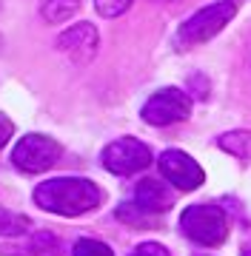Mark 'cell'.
Masks as SVG:
<instances>
[{"mask_svg":"<svg viewBox=\"0 0 251 256\" xmlns=\"http://www.w3.org/2000/svg\"><path fill=\"white\" fill-rule=\"evenodd\" d=\"M75 256H114L112 248L100 239H77L75 242Z\"/></svg>","mask_w":251,"mask_h":256,"instance_id":"obj_12","label":"cell"},{"mask_svg":"<svg viewBox=\"0 0 251 256\" xmlns=\"http://www.w3.org/2000/svg\"><path fill=\"white\" fill-rule=\"evenodd\" d=\"M234 14H237V3H234V0H220V3H211V6H205V9L194 12L183 26L177 28L174 46L180 48V52L203 46L205 40H211L214 34H220V32L231 23Z\"/></svg>","mask_w":251,"mask_h":256,"instance_id":"obj_2","label":"cell"},{"mask_svg":"<svg viewBox=\"0 0 251 256\" xmlns=\"http://www.w3.org/2000/svg\"><path fill=\"white\" fill-rule=\"evenodd\" d=\"M242 256H251V248H245V250H242Z\"/></svg>","mask_w":251,"mask_h":256,"instance_id":"obj_17","label":"cell"},{"mask_svg":"<svg viewBox=\"0 0 251 256\" xmlns=\"http://www.w3.org/2000/svg\"><path fill=\"white\" fill-rule=\"evenodd\" d=\"M180 228L188 239H194L197 245H220L228 234V220H225V210L220 205L211 202H200L191 208L183 210L180 216Z\"/></svg>","mask_w":251,"mask_h":256,"instance_id":"obj_3","label":"cell"},{"mask_svg":"<svg viewBox=\"0 0 251 256\" xmlns=\"http://www.w3.org/2000/svg\"><path fill=\"white\" fill-rule=\"evenodd\" d=\"M80 9V0H46L43 3V18L49 23H63Z\"/></svg>","mask_w":251,"mask_h":256,"instance_id":"obj_10","label":"cell"},{"mask_svg":"<svg viewBox=\"0 0 251 256\" xmlns=\"http://www.w3.org/2000/svg\"><path fill=\"white\" fill-rule=\"evenodd\" d=\"M191 114V100L180 88H163L143 106V120L149 126H171Z\"/></svg>","mask_w":251,"mask_h":256,"instance_id":"obj_6","label":"cell"},{"mask_svg":"<svg viewBox=\"0 0 251 256\" xmlns=\"http://www.w3.org/2000/svg\"><path fill=\"white\" fill-rule=\"evenodd\" d=\"M23 228H26V220L23 216H15L9 210H0V234L12 236V234H23Z\"/></svg>","mask_w":251,"mask_h":256,"instance_id":"obj_13","label":"cell"},{"mask_svg":"<svg viewBox=\"0 0 251 256\" xmlns=\"http://www.w3.org/2000/svg\"><path fill=\"white\" fill-rule=\"evenodd\" d=\"M57 156H60V146L52 137L26 134L12 151V162L26 174H40V171H49L57 162Z\"/></svg>","mask_w":251,"mask_h":256,"instance_id":"obj_5","label":"cell"},{"mask_svg":"<svg viewBox=\"0 0 251 256\" xmlns=\"http://www.w3.org/2000/svg\"><path fill=\"white\" fill-rule=\"evenodd\" d=\"M103 200L100 188L92 180H80V176H57L46 180L35 188V202L49 214H60V216H80L97 208Z\"/></svg>","mask_w":251,"mask_h":256,"instance_id":"obj_1","label":"cell"},{"mask_svg":"<svg viewBox=\"0 0 251 256\" xmlns=\"http://www.w3.org/2000/svg\"><path fill=\"white\" fill-rule=\"evenodd\" d=\"M220 148H225L228 154L234 156H251V134L248 131H231V134H223L220 137Z\"/></svg>","mask_w":251,"mask_h":256,"instance_id":"obj_11","label":"cell"},{"mask_svg":"<svg viewBox=\"0 0 251 256\" xmlns=\"http://www.w3.org/2000/svg\"><path fill=\"white\" fill-rule=\"evenodd\" d=\"M134 205L146 214H163L171 208V191L157 180H143L134 191Z\"/></svg>","mask_w":251,"mask_h":256,"instance_id":"obj_9","label":"cell"},{"mask_svg":"<svg viewBox=\"0 0 251 256\" xmlns=\"http://www.w3.org/2000/svg\"><path fill=\"white\" fill-rule=\"evenodd\" d=\"M157 162H160V174L166 176L174 188H180V191H194V188H200L203 180H205L200 162L191 160V156H188L186 151H180V148L163 151Z\"/></svg>","mask_w":251,"mask_h":256,"instance_id":"obj_7","label":"cell"},{"mask_svg":"<svg viewBox=\"0 0 251 256\" xmlns=\"http://www.w3.org/2000/svg\"><path fill=\"white\" fill-rule=\"evenodd\" d=\"M94 6H97L103 18H117L131 6V0H94Z\"/></svg>","mask_w":251,"mask_h":256,"instance_id":"obj_14","label":"cell"},{"mask_svg":"<svg viewBox=\"0 0 251 256\" xmlns=\"http://www.w3.org/2000/svg\"><path fill=\"white\" fill-rule=\"evenodd\" d=\"M97 46H100V40H97V32H94L92 23H77L57 37V52H63L77 66L89 63L97 54Z\"/></svg>","mask_w":251,"mask_h":256,"instance_id":"obj_8","label":"cell"},{"mask_svg":"<svg viewBox=\"0 0 251 256\" xmlns=\"http://www.w3.org/2000/svg\"><path fill=\"white\" fill-rule=\"evenodd\" d=\"M131 256H171L163 245H157V242H143V245L134 248V254Z\"/></svg>","mask_w":251,"mask_h":256,"instance_id":"obj_15","label":"cell"},{"mask_svg":"<svg viewBox=\"0 0 251 256\" xmlns=\"http://www.w3.org/2000/svg\"><path fill=\"white\" fill-rule=\"evenodd\" d=\"M100 162H103V168H106V171H112V174L129 176V174L143 171V168H149L151 151H149V146H146V142H140V140L123 137V140H114L112 146L103 148Z\"/></svg>","mask_w":251,"mask_h":256,"instance_id":"obj_4","label":"cell"},{"mask_svg":"<svg viewBox=\"0 0 251 256\" xmlns=\"http://www.w3.org/2000/svg\"><path fill=\"white\" fill-rule=\"evenodd\" d=\"M9 140H12V120L0 114V148L6 146Z\"/></svg>","mask_w":251,"mask_h":256,"instance_id":"obj_16","label":"cell"}]
</instances>
